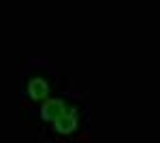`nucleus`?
<instances>
[{
  "label": "nucleus",
  "mask_w": 160,
  "mask_h": 143,
  "mask_svg": "<svg viewBox=\"0 0 160 143\" xmlns=\"http://www.w3.org/2000/svg\"><path fill=\"white\" fill-rule=\"evenodd\" d=\"M53 126H56V132L60 135H71L77 128V109H66L60 118L53 120Z\"/></svg>",
  "instance_id": "f257e3e1"
},
{
  "label": "nucleus",
  "mask_w": 160,
  "mask_h": 143,
  "mask_svg": "<svg viewBox=\"0 0 160 143\" xmlns=\"http://www.w3.org/2000/svg\"><path fill=\"white\" fill-rule=\"evenodd\" d=\"M66 109L68 107L64 105V100L51 98V100H45V103H43V107H41V118L45 120V122H53L56 118H60Z\"/></svg>",
  "instance_id": "f03ea898"
},
{
  "label": "nucleus",
  "mask_w": 160,
  "mask_h": 143,
  "mask_svg": "<svg viewBox=\"0 0 160 143\" xmlns=\"http://www.w3.org/2000/svg\"><path fill=\"white\" fill-rule=\"evenodd\" d=\"M28 94L32 100H45L49 96V84L43 77H32L28 81Z\"/></svg>",
  "instance_id": "7ed1b4c3"
}]
</instances>
